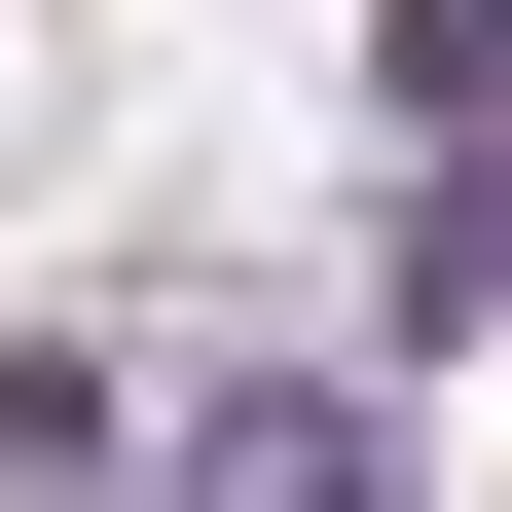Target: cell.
Here are the masks:
<instances>
[{
    "instance_id": "cell-1",
    "label": "cell",
    "mask_w": 512,
    "mask_h": 512,
    "mask_svg": "<svg viewBox=\"0 0 512 512\" xmlns=\"http://www.w3.org/2000/svg\"><path fill=\"white\" fill-rule=\"evenodd\" d=\"M147 512H403V439L330 403V366H256V403H183V476Z\"/></svg>"
},
{
    "instance_id": "cell-2",
    "label": "cell",
    "mask_w": 512,
    "mask_h": 512,
    "mask_svg": "<svg viewBox=\"0 0 512 512\" xmlns=\"http://www.w3.org/2000/svg\"><path fill=\"white\" fill-rule=\"evenodd\" d=\"M403 147H512V0H403Z\"/></svg>"
}]
</instances>
